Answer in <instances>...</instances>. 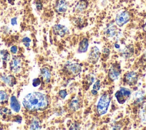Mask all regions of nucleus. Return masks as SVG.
<instances>
[{"instance_id":"obj_4","label":"nucleus","mask_w":146,"mask_h":130,"mask_svg":"<svg viewBox=\"0 0 146 130\" xmlns=\"http://www.w3.org/2000/svg\"><path fill=\"white\" fill-rule=\"evenodd\" d=\"M131 91L129 89L125 87H121L115 93V97L117 102L123 104L125 103L130 97Z\"/></svg>"},{"instance_id":"obj_12","label":"nucleus","mask_w":146,"mask_h":130,"mask_svg":"<svg viewBox=\"0 0 146 130\" xmlns=\"http://www.w3.org/2000/svg\"><path fill=\"white\" fill-rule=\"evenodd\" d=\"M81 101L79 97L76 96L73 97L68 104V108L70 111L75 112L80 108Z\"/></svg>"},{"instance_id":"obj_17","label":"nucleus","mask_w":146,"mask_h":130,"mask_svg":"<svg viewBox=\"0 0 146 130\" xmlns=\"http://www.w3.org/2000/svg\"><path fill=\"white\" fill-rule=\"evenodd\" d=\"M133 100L134 103L136 104H139L142 103L145 100L144 93L141 91H137L133 94Z\"/></svg>"},{"instance_id":"obj_23","label":"nucleus","mask_w":146,"mask_h":130,"mask_svg":"<svg viewBox=\"0 0 146 130\" xmlns=\"http://www.w3.org/2000/svg\"><path fill=\"white\" fill-rule=\"evenodd\" d=\"M100 80H98L96 81H95V82L94 83L92 87V89L91 90V93L93 95H96L98 94L99 90L100 89Z\"/></svg>"},{"instance_id":"obj_22","label":"nucleus","mask_w":146,"mask_h":130,"mask_svg":"<svg viewBox=\"0 0 146 130\" xmlns=\"http://www.w3.org/2000/svg\"><path fill=\"white\" fill-rule=\"evenodd\" d=\"M0 56L3 62H7L10 60V54L7 50H2L0 51Z\"/></svg>"},{"instance_id":"obj_6","label":"nucleus","mask_w":146,"mask_h":130,"mask_svg":"<svg viewBox=\"0 0 146 130\" xmlns=\"http://www.w3.org/2000/svg\"><path fill=\"white\" fill-rule=\"evenodd\" d=\"M121 67L119 64L114 63L112 65L108 71V77L112 81L117 80L121 74Z\"/></svg>"},{"instance_id":"obj_26","label":"nucleus","mask_w":146,"mask_h":130,"mask_svg":"<svg viewBox=\"0 0 146 130\" xmlns=\"http://www.w3.org/2000/svg\"><path fill=\"white\" fill-rule=\"evenodd\" d=\"M0 113L3 117H5L7 116H10L11 115V112L9 109L7 108H3L1 109Z\"/></svg>"},{"instance_id":"obj_25","label":"nucleus","mask_w":146,"mask_h":130,"mask_svg":"<svg viewBox=\"0 0 146 130\" xmlns=\"http://www.w3.org/2000/svg\"><path fill=\"white\" fill-rule=\"evenodd\" d=\"M40 128L39 122L36 119H33L30 124L31 129H39Z\"/></svg>"},{"instance_id":"obj_19","label":"nucleus","mask_w":146,"mask_h":130,"mask_svg":"<svg viewBox=\"0 0 146 130\" xmlns=\"http://www.w3.org/2000/svg\"><path fill=\"white\" fill-rule=\"evenodd\" d=\"M10 107L15 112H19L21 109V105L15 96H13L10 99Z\"/></svg>"},{"instance_id":"obj_8","label":"nucleus","mask_w":146,"mask_h":130,"mask_svg":"<svg viewBox=\"0 0 146 130\" xmlns=\"http://www.w3.org/2000/svg\"><path fill=\"white\" fill-rule=\"evenodd\" d=\"M100 56V52L97 46H93L89 53L88 56V61L92 64H95L98 61Z\"/></svg>"},{"instance_id":"obj_2","label":"nucleus","mask_w":146,"mask_h":130,"mask_svg":"<svg viewBox=\"0 0 146 130\" xmlns=\"http://www.w3.org/2000/svg\"><path fill=\"white\" fill-rule=\"evenodd\" d=\"M111 99L110 96L107 93H104L100 96L96 105V112L99 116L103 115L107 113Z\"/></svg>"},{"instance_id":"obj_10","label":"nucleus","mask_w":146,"mask_h":130,"mask_svg":"<svg viewBox=\"0 0 146 130\" xmlns=\"http://www.w3.org/2000/svg\"><path fill=\"white\" fill-rule=\"evenodd\" d=\"M9 66L10 70L13 72L18 73L21 68V59L17 56L13 57L9 63Z\"/></svg>"},{"instance_id":"obj_13","label":"nucleus","mask_w":146,"mask_h":130,"mask_svg":"<svg viewBox=\"0 0 146 130\" xmlns=\"http://www.w3.org/2000/svg\"><path fill=\"white\" fill-rule=\"evenodd\" d=\"M68 6V3L66 0H58L55 5V10L58 13H63L67 10Z\"/></svg>"},{"instance_id":"obj_35","label":"nucleus","mask_w":146,"mask_h":130,"mask_svg":"<svg viewBox=\"0 0 146 130\" xmlns=\"http://www.w3.org/2000/svg\"><path fill=\"white\" fill-rule=\"evenodd\" d=\"M144 30L146 31V22H145V25L144 26Z\"/></svg>"},{"instance_id":"obj_33","label":"nucleus","mask_w":146,"mask_h":130,"mask_svg":"<svg viewBox=\"0 0 146 130\" xmlns=\"http://www.w3.org/2000/svg\"><path fill=\"white\" fill-rule=\"evenodd\" d=\"M15 121H16L17 123H20L21 121H22V117L19 116H17L16 117V119L14 120Z\"/></svg>"},{"instance_id":"obj_21","label":"nucleus","mask_w":146,"mask_h":130,"mask_svg":"<svg viewBox=\"0 0 146 130\" xmlns=\"http://www.w3.org/2000/svg\"><path fill=\"white\" fill-rule=\"evenodd\" d=\"M8 100L9 96L7 93L3 90H0V104H5L7 103Z\"/></svg>"},{"instance_id":"obj_15","label":"nucleus","mask_w":146,"mask_h":130,"mask_svg":"<svg viewBox=\"0 0 146 130\" xmlns=\"http://www.w3.org/2000/svg\"><path fill=\"white\" fill-rule=\"evenodd\" d=\"M88 5L87 0H79L75 6L74 10L76 12H82L87 8Z\"/></svg>"},{"instance_id":"obj_31","label":"nucleus","mask_w":146,"mask_h":130,"mask_svg":"<svg viewBox=\"0 0 146 130\" xmlns=\"http://www.w3.org/2000/svg\"><path fill=\"white\" fill-rule=\"evenodd\" d=\"M11 23L13 26L16 25L17 24V17H14L11 20Z\"/></svg>"},{"instance_id":"obj_18","label":"nucleus","mask_w":146,"mask_h":130,"mask_svg":"<svg viewBox=\"0 0 146 130\" xmlns=\"http://www.w3.org/2000/svg\"><path fill=\"white\" fill-rule=\"evenodd\" d=\"M2 81L10 86H13L16 84V79L14 76L9 74L7 76H3L1 77Z\"/></svg>"},{"instance_id":"obj_20","label":"nucleus","mask_w":146,"mask_h":130,"mask_svg":"<svg viewBox=\"0 0 146 130\" xmlns=\"http://www.w3.org/2000/svg\"><path fill=\"white\" fill-rule=\"evenodd\" d=\"M40 74L42 77V78L46 83H48L50 82L51 78V73L48 68L46 67L42 68L40 69Z\"/></svg>"},{"instance_id":"obj_14","label":"nucleus","mask_w":146,"mask_h":130,"mask_svg":"<svg viewBox=\"0 0 146 130\" xmlns=\"http://www.w3.org/2000/svg\"><path fill=\"white\" fill-rule=\"evenodd\" d=\"M120 52L122 57L125 58H128L133 55L134 53V49L132 45H129L125 46L122 49H120Z\"/></svg>"},{"instance_id":"obj_28","label":"nucleus","mask_w":146,"mask_h":130,"mask_svg":"<svg viewBox=\"0 0 146 130\" xmlns=\"http://www.w3.org/2000/svg\"><path fill=\"white\" fill-rule=\"evenodd\" d=\"M40 80L39 78H34L33 80V85L34 86V87H36V86H38V85H39L40 84Z\"/></svg>"},{"instance_id":"obj_34","label":"nucleus","mask_w":146,"mask_h":130,"mask_svg":"<svg viewBox=\"0 0 146 130\" xmlns=\"http://www.w3.org/2000/svg\"><path fill=\"white\" fill-rule=\"evenodd\" d=\"M14 0H8V2L10 3V4H13L14 3Z\"/></svg>"},{"instance_id":"obj_16","label":"nucleus","mask_w":146,"mask_h":130,"mask_svg":"<svg viewBox=\"0 0 146 130\" xmlns=\"http://www.w3.org/2000/svg\"><path fill=\"white\" fill-rule=\"evenodd\" d=\"M88 47V40L86 38H83L79 44L78 52L79 53H85L87 52Z\"/></svg>"},{"instance_id":"obj_9","label":"nucleus","mask_w":146,"mask_h":130,"mask_svg":"<svg viewBox=\"0 0 146 130\" xmlns=\"http://www.w3.org/2000/svg\"><path fill=\"white\" fill-rule=\"evenodd\" d=\"M104 33L107 38H114L118 36L119 33L117 31V29L116 26L112 23H110L107 25L106 27Z\"/></svg>"},{"instance_id":"obj_7","label":"nucleus","mask_w":146,"mask_h":130,"mask_svg":"<svg viewBox=\"0 0 146 130\" xmlns=\"http://www.w3.org/2000/svg\"><path fill=\"white\" fill-rule=\"evenodd\" d=\"M138 74L135 72H128L126 73L123 77V81L126 84L133 86L136 84L138 80Z\"/></svg>"},{"instance_id":"obj_1","label":"nucleus","mask_w":146,"mask_h":130,"mask_svg":"<svg viewBox=\"0 0 146 130\" xmlns=\"http://www.w3.org/2000/svg\"><path fill=\"white\" fill-rule=\"evenodd\" d=\"M22 103L25 109L29 111H43L48 105V99L46 94L34 92L27 94L23 98Z\"/></svg>"},{"instance_id":"obj_29","label":"nucleus","mask_w":146,"mask_h":130,"mask_svg":"<svg viewBox=\"0 0 146 130\" xmlns=\"http://www.w3.org/2000/svg\"><path fill=\"white\" fill-rule=\"evenodd\" d=\"M67 94V91L66 90H60L59 92V96L60 97V98L62 99H64L66 96Z\"/></svg>"},{"instance_id":"obj_36","label":"nucleus","mask_w":146,"mask_h":130,"mask_svg":"<svg viewBox=\"0 0 146 130\" xmlns=\"http://www.w3.org/2000/svg\"><path fill=\"white\" fill-rule=\"evenodd\" d=\"M144 57H145V59H146V53H145V54H144Z\"/></svg>"},{"instance_id":"obj_3","label":"nucleus","mask_w":146,"mask_h":130,"mask_svg":"<svg viewBox=\"0 0 146 130\" xmlns=\"http://www.w3.org/2000/svg\"><path fill=\"white\" fill-rule=\"evenodd\" d=\"M64 71L70 76H76L82 71V66L77 62H67L64 66Z\"/></svg>"},{"instance_id":"obj_11","label":"nucleus","mask_w":146,"mask_h":130,"mask_svg":"<svg viewBox=\"0 0 146 130\" xmlns=\"http://www.w3.org/2000/svg\"><path fill=\"white\" fill-rule=\"evenodd\" d=\"M52 30L55 35L59 36L60 37H64L68 33L67 27L60 24L55 25L52 27Z\"/></svg>"},{"instance_id":"obj_32","label":"nucleus","mask_w":146,"mask_h":130,"mask_svg":"<svg viewBox=\"0 0 146 130\" xmlns=\"http://www.w3.org/2000/svg\"><path fill=\"white\" fill-rule=\"evenodd\" d=\"M10 51L12 53L15 54L17 53V47L16 46H13L11 48H10Z\"/></svg>"},{"instance_id":"obj_24","label":"nucleus","mask_w":146,"mask_h":130,"mask_svg":"<svg viewBox=\"0 0 146 130\" xmlns=\"http://www.w3.org/2000/svg\"><path fill=\"white\" fill-rule=\"evenodd\" d=\"M95 80V75L92 73H90L86 76V81L88 86H90V85L94 82Z\"/></svg>"},{"instance_id":"obj_30","label":"nucleus","mask_w":146,"mask_h":130,"mask_svg":"<svg viewBox=\"0 0 146 130\" xmlns=\"http://www.w3.org/2000/svg\"><path fill=\"white\" fill-rule=\"evenodd\" d=\"M80 129V125L77 122L74 123L70 128V129Z\"/></svg>"},{"instance_id":"obj_27","label":"nucleus","mask_w":146,"mask_h":130,"mask_svg":"<svg viewBox=\"0 0 146 130\" xmlns=\"http://www.w3.org/2000/svg\"><path fill=\"white\" fill-rule=\"evenodd\" d=\"M22 42L25 46L29 47L30 46V43L31 42V40L29 37H25L22 39Z\"/></svg>"},{"instance_id":"obj_5","label":"nucleus","mask_w":146,"mask_h":130,"mask_svg":"<svg viewBox=\"0 0 146 130\" xmlns=\"http://www.w3.org/2000/svg\"><path fill=\"white\" fill-rule=\"evenodd\" d=\"M131 19V14L128 11H121L118 13L115 17V23L119 26L121 27Z\"/></svg>"}]
</instances>
